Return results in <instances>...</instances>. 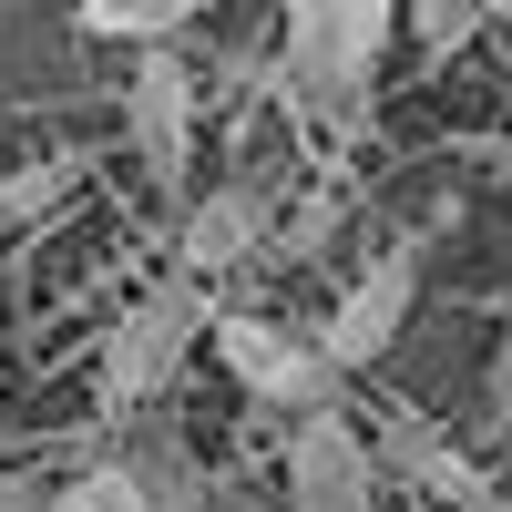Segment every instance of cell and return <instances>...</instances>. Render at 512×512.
<instances>
[{
	"instance_id": "obj_8",
	"label": "cell",
	"mask_w": 512,
	"mask_h": 512,
	"mask_svg": "<svg viewBox=\"0 0 512 512\" xmlns=\"http://www.w3.org/2000/svg\"><path fill=\"white\" fill-rule=\"evenodd\" d=\"M267 246V185H216L185 205V277H226Z\"/></svg>"
},
{
	"instance_id": "obj_9",
	"label": "cell",
	"mask_w": 512,
	"mask_h": 512,
	"mask_svg": "<svg viewBox=\"0 0 512 512\" xmlns=\"http://www.w3.org/2000/svg\"><path fill=\"white\" fill-rule=\"evenodd\" d=\"M390 461H400L420 492H441V502H472V512L492 502V482H482V472H472V461H461L451 441H431L420 420H390Z\"/></svg>"
},
{
	"instance_id": "obj_14",
	"label": "cell",
	"mask_w": 512,
	"mask_h": 512,
	"mask_svg": "<svg viewBox=\"0 0 512 512\" xmlns=\"http://www.w3.org/2000/svg\"><path fill=\"white\" fill-rule=\"evenodd\" d=\"M41 512H103V492H93V482H72L62 502H41Z\"/></svg>"
},
{
	"instance_id": "obj_15",
	"label": "cell",
	"mask_w": 512,
	"mask_h": 512,
	"mask_svg": "<svg viewBox=\"0 0 512 512\" xmlns=\"http://www.w3.org/2000/svg\"><path fill=\"white\" fill-rule=\"evenodd\" d=\"M0 512H41V502H31V492H21L11 472H0Z\"/></svg>"
},
{
	"instance_id": "obj_11",
	"label": "cell",
	"mask_w": 512,
	"mask_h": 512,
	"mask_svg": "<svg viewBox=\"0 0 512 512\" xmlns=\"http://www.w3.org/2000/svg\"><path fill=\"white\" fill-rule=\"evenodd\" d=\"M492 11H502V0H400V21L420 31V52H461Z\"/></svg>"
},
{
	"instance_id": "obj_13",
	"label": "cell",
	"mask_w": 512,
	"mask_h": 512,
	"mask_svg": "<svg viewBox=\"0 0 512 512\" xmlns=\"http://www.w3.org/2000/svg\"><path fill=\"white\" fill-rule=\"evenodd\" d=\"M492 410L512 420V318H502V349H492Z\"/></svg>"
},
{
	"instance_id": "obj_10",
	"label": "cell",
	"mask_w": 512,
	"mask_h": 512,
	"mask_svg": "<svg viewBox=\"0 0 512 512\" xmlns=\"http://www.w3.org/2000/svg\"><path fill=\"white\" fill-rule=\"evenodd\" d=\"M205 11V0H82V31H93V41H134V52H144V41H175L185 21Z\"/></svg>"
},
{
	"instance_id": "obj_12",
	"label": "cell",
	"mask_w": 512,
	"mask_h": 512,
	"mask_svg": "<svg viewBox=\"0 0 512 512\" xmlns=\"http://www.w3.org/2000/svg\"><path fill=\"white\" fill-rule=\"evenodd\" d=\"M72 185V164H31V175H0V226H21V216H41Z\"/></svg>"
},
{
	"instance_id": "obj_4",
	"label": "cell",
	"mask_w": 512,
	"mask_h": 512,
	"mask_svg": "<svg viewBox=\"0 0 512 512\" xmlns=\"http://www.w3.org/2000/svg\"><path fill=\"white\" fill-rule=\"evenodd\" d=\"M123 134L144 154V185H164V195L185 185V164H195V72L164 41H144L134 82H123Z\"/></svg>"
},
{
	"instance_id": "obj_6",
	"label": "cell",
	"mask_w": 512,
	"mask_h": 512,
	"mask_svg": "<svg viewBox=\"0 0 512 512\" xmlns=\"http://www.w3.org/2000/svg\"><path fill=\"white\" fill-rule=\"evenodd\" d=\"M410 297H420V256H379V267H359V277H349V297L328 308L318 349H328L338 369L390 359V338H400V318H410Z\"/></svg>"
},
{
	"instance_id": "obj_7",
	"label": "cell",
	"mask_w": 512,
	"mask_h": 512,
	"mask_svg": "<svg viewBox=\"0 0 512 512\" xmlns=\"http://www.w3.org/2000/svg\"><path fill=\"white\" fill-rule=\"evenodd\" d=\"M93 492H103V512H236V492H216L185 451H164V441H144V451L103 461V472H93Z\"/></svg>"
},
{
	"instance_id": "obj_5",
	"label": "cell",
	"mask_w": 512,
	"mask_h": 512,
	"mask_svg": "<svg viewBox=\"0 0 512 512\" xmlns=\"http://www.w3.org/2000/svg\"><path fill=\"white\" fill-rule=\"evenodd\" d=\"M287 512H379V461L338 410H297V431H287Z\"/></svg>"
},
{
	"instance_id": "obj_3",
	"label": "cell",
	"mask_w": 512,
	"mask_h": 512,
	"mask_svg": "<svg viewBox=\"0 0 512 512\" xmlns=\"http://www.w3.org/2000/svg\"><path fill=\"white\" fill-rule=\"evenodd\" d=\"M205 338H216V359H226V379H236L246 400H267V410H328V390H338V359L318 349V338H297V328H277V318H256V308L216 318Z\"/></svg>"
},
{
	"instance_id": "obj_1",
	"label": "cell",
	"mask_w": 512,
	"mask_h": 512,
	"mask_svg": "<svg viewBox=\"0 0 512 512\" xmlns=\"http://www.w3.org/2000/svg\"><path fill=\"white\" fill-rule=\"evenodd\" d=\"M400 0H287V93L297 113H359Z\"/></svg>"
},
{
	"instance_id": "obj_2",
	"label": "cell",
	"mask_w": 512,
	"mask_h": 512,
	"mask_svg": "<svg viewBox=\"0 0 512 512\" xmlns=\"http://www.w3.org/2000/svg\"><path fill=\"white\" fill-rule=\"evenodd\" d=\"M205 328H216V308H205V277H154L134 308L103 328V369H93L103 420H134V410L164 390V379L195 359V338H205Z\"/></svg>"
}]
</instances>
